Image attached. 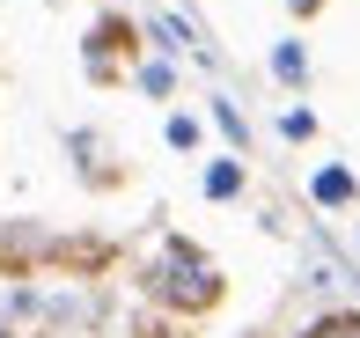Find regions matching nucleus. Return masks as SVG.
Listing matches in <instances>:
<instances>
[{
  "instance_id": "nucleus-1",
  "label": "nucleus",
  "mask_w": 360,
  "mask_h": 338,
  "mask_svg": "<svg viewBox=\"0 0 360 338\" xmlns=\"http://www.w3.org/2000/svg\"><path fill=\"white\" fill-rule=\"evenodd\" d=\"M147 287H155L162 301H176V309H214V301H221V272L206 265L191 243H169V250H162V265L147 272Z\"/></svg>"
},
{
  "instance_id": "nucleus-2",
  "label": "nucleus",
  "mask_w": 360,
  "mask_h": 338,
  "mask_svg": "<svg viewBox=\"0 0 360 338\" xmlns=\"http://www.w3.org/2000/svg\"><path fill=\"white\" fill-rule=\"evenodd\" d=\"M243 191V162H214L206 169V199H236Z\"/></svg>"
},
{
  "instance_id": "nucleus-3",
  "label": "nucleus",
  "mask_w": 360,
  "mask_h": 338,
  "mask_svg": "<svg viewBox=\"0 0 360 338\" xmlns=\"http://www.w3.org/2000/svg\"><path fill=\"white\" fill-rule=\"evenodd\" d=\"M302 338H360V316H353V309H338V316H316V324H309Z\"/></svg>"
},
{
  "instance_id": "nucleus-4",
  "label": "nucleus",
  "mask_w": 360,
  "mask_h": 338,
  "mask_svg": "<svg viewBox=\"0 0 360 338\" xmlns=\"http://www.w3.org/2000/svg\"><path fill=\"white\" fill-rule=\"evenodd\" d=\"M316 199H323V206H346V199H353V176H346V169H323V176H316Z\"/></svg>"
},
{
  "instance_id": "nucleus-5",
  "label": "nucleus",
  "mask_w": 360,
  "mask_h": 338,
  "mask_svg": "<svg viewBox=\"0 0 360 338\" xmlns=\"http://www.w3.org/2000/svg\"><path fill=\"white\" fill-rule=\"evenodd\" d=\"M272 74H280V82H302V74H309L302 44H280V52H272Z\"/></svg>"
},
{
  "instance_id": "nucleus-6",
  "label": "nucleus",
  "mask_w": 360,
  "mask_h": 338,
  "mask_svg": "<svg viewBox=\"0 0 360 338\" xmlns=\"http://www.w3.org/2000/svg\"><path fill=\"white\" fill-rule=\"evenodd\" d=\"M287 8H294V15H316V8H323V0H287Z\"/></svg>"
}]
</instances>
